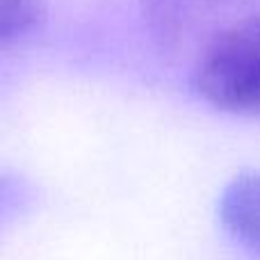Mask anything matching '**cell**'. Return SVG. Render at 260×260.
I'll use <instances>...</instances> for the list:
<instances>
[{"label": "cell", "instance_id": "3", "mask_svg": "<svg viewBox=\"0 0 260 260\" xmlns=\"http://www.w3.org/2000/svg\"><path fill=\"white\" fill-rule=\"evenodd\" d=\"M219 221L244 253L260 260V171L240 174L226 185L219 199Z\"/></svg>", "mask_w": 260, "mask_h": 260}, {"label": "cell", "instance_id": "2", "mask_svg": "<svg viewBox=\"0 0 260 260\" xmlns=\"http://www.w3.org/2000/svg\"><path fill=\"white\" fill-rule=\"evenodd\" d=\"M153 39L176 55L199 50L235 21L258 12L256 0H142Z\"/></svg>", "mask_w": 260, "mask_h": 260}, {"label": "cell", "instance_id": "4", "mask_svg": "<svg viewBox=\"0 0 260 260\" xmlns=\"http://www.w3.org/2000/svg\"><path fill=\"white\" fill-rule=\"evenodd\" d=\"M44 0H0V41H12L41 25Z\"/></svg>", "mask_w": 260, "mask_h": 260}, {"label": "cell", "instance_id": "1", "mask_svg": "<svg viewBox=\"0 0 260 260\" xmlns=\"http://www.w3.org/2000/svg\"><path fill=\"white\" fill-rule=\"evenodd\" d=\"M192 85L221 112L260 119V12L235 21L199 50Z\"/></svg>", "mask_w": 260, "mask_h": 260}, {"label": "cell", "instance_id": "5", "mask_svg": "<svg viewBox=\"0 0 260 260\" xmlns=\"http://www.w3.org/2000/svg\"><path fill=\"white\" fill-rule=\"evenodd\" d=\"M30 187L14 174H0V229L14 221L30 203Z\"/></svg>", "mask_w": 260, "mask_h": 260}]
</instances>
